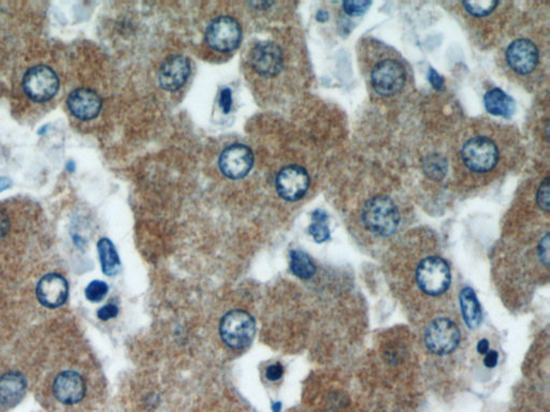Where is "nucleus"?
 I'll list each match as a JSON object with an SVG mask.
<instances>
[{"instance_id": "f3484780", "label": "nucleus", "mask_w": 550, "mask_h": 412, "mask_svg": "<svg viewBox=\"0 0 550 412\" xmlns=\"http://www.w3.org/2000/svg\"><path fill=\"white\" fill-rule=\"evenodd\" d=\"M26 380L22 374L10 372L0 377V403L7 408L18 405L26 393Z\"/></svg>"}, {"instance_id": "7c9ffc66", "label": "nucleus", "mask_w": 550, "mask_h": 412, "mask_svg": "<svg viewBox=\"0 0 550 412\" xmlns=\"http://www.w3.org/2000/svg\"><path fill=\"white\" fill-rule=\"evenodd\" d=\"M428 79H429V82L433 86L434 90H442L444 88V80L434 69H430Z\"/></svg>"}, {"instance_id": "dca6fc26", "label": "nucleus", "mask_w": 550, "mask_h": 412, "mask_svg": "<svg viewBox=\"0 0 550 412\" xmlns=\"http://www.w3.org/2000/svg\"><path fill=\"white\" fill-rule=\"evenodd\" d=\"M68 293V283L60 274L45 275L37 286L38 300L49 308H56L65 304Z\"/></svg>"}, {"instance_id": "f704fd0d", "label": "nucleus", "mask_w": 550, "mask_h": 412, "mask_svg": "<svg viewBox=\"0 0 550 412\" xmlns=\"http://www.w3.org/2000/svg\"><path fill=\"white\" fill-rule=\"evenodd\" d=\"M12 184H14V183H12V180H10V178H0V193L9 189L10 187L12 186Z\"/></svg>"}, {"instance_id": "9b49d317", "label": "nucleus", "mask_w": 550, "mask_h": 412, "mask_svg": "<svg viewBox=\"0 0 550 412\" xmlns=\"http://www.w3.org/2000/svg\"><path fill=\"white\" fill-rule=\"evenodd\" d=\"M275 184L279 195L283 199L297 201L308 191L310 187V176L303 168L299 166H289L279 173Z\"/></svg>"}, {"instance_id": "6e6552de", "label": "nucleus", "mask_w": 550, "mask_h": 412, "mask_svg": "<svg viewBox=\"0 0 550 412\" xmlns=\"http://www.w3.org/2000/svg\"><path fill=\"white\" fill-rule=\"evenodd\" d=\"M242 38L240 25L230 16H220L212 21L205 33V39L213 50L232 52L238 48Z\"/></svg>"}, {"instance_id": "1a4fd4ad", "label": "nucleus", "mask_w": 550, "mask_h": 412, "mask_svg": "<svg viewBox=\"0 0 550 412\" xmlns=\"http://www.w3.org/2000/svg\"><path fill=\"white\" fill-rule=\"evenodd\" d=\"M218 163L220 171L226 178L232 180L243 178L253 168V151L243 144L232 145L222 151Z\"/></svg>"}, {"instance_id": "473e14b6", "label": "nucleus", "mask_w": 550, "mask_h": 412, "mask_svg": "<svg viewBox=\"0 0 550 412\" xmlns=\"http://www.w3.org/2000/svg\"><path fill=\"white\" fill-rule=\"evenodd\" d=\"M9 227V218L6 215L5 212L0 210V239L7 234Z\"/></svg>"}, {"instance_id": "4468645a", "label": "nucleus", "mask_w": 550, "mask_h": 412, "mask_svg": "<svg viewBox=\"0 0 550 412\" xmlns=\"http://www.w3.org/2000/svg\"><path fill=\"white\" fill-rule=\"evenodd\" d=\"M69 111L73 116L81 121L95 119L102 110V99L99 94L88 88H77L67 99Z\"/></svg>"}, {"instance_id": "6ab92c4d", "label": "nucleus", "mask_w": 550, "mask_h": 412, "mask_svg": "<svg viewBox=\"0 0 550 412\" xmlns=\"http://www.w3.org/2000/svg\"><path fill=\"white\" fill-rule=\"evenodd\" d=\"M460 307L463 320L469 329H478L482 322V306L472 288L465 287L460 292Z\"/></svg>"}, {"instance_id": "423d86ee", "label": "nucleus", "mask_w": 550, "mask_h": 412, "mask_svg": "<svg viewBox=\"0 0 550 412\" xmlns=\"http://www.w3.org/2000/svg\"><path fill=\"white\" fill-rule=\"evenodd\" d=\"M425 342L434 354H448L460 342V331L451 319L438 318L426 329Z\"/></svg>"}, {"instance_id": "ddd939ff", "label": "nucleus", "mask_w": 550, "mask_h": 412, "mask_svg": "<svg viewBox=\"0 0 550 412\" xmlns=\"http://www.w3.org/2000/svg\"><path fill=\"white\" fill-rule=\"evenodd\" d=\"M85 394V381L77 372H63L54 380V397L58 403H63V405H77L83 401Z\"/></svg>"}, {"instance_id": "f257e3e1", "label": "nucleus", "mask_w": 550, "mask_h": 412, "mask_svg": "<svg viewBox=\"0 0 550 412\" xmlns=\"http://www.w3.org/2000/svg\"><path fill=\"white\" fill-rule=\"evenodd\" d=\"M361 219L373 234L390 237L398 230L401 216L398 206L390 197H374L363 206Z\"/></svg>"}, {"instance_id": "72a5a7b5", "label": "nucleus", "mask_w": 550, "mask_h": 412, "mask_svg": "<svg viewBox=\"0 0 550 412\" xmlns=\"http://www.w3.org/2000/svg\"><path fill=\"white\" fill-rule=\"evenodd\" d=\"M478 351L480 354H486L489 351V342L487 340H482L478 342Z\"/></svg>"}, {"instance_id": "c756f323", "label": "nucleus", "mask_w": 550, "mask_h": 412, "mask_svg": "<svg viewBox=\"0 0 550 412\" xmlns=\"http://www.w3.org/2000/svg\"><path fill=\"white\" fill-rule=\"evenodd\" d=\"M232 92H230L229 88H225V90H222V92H220V104L225 113H229L230 108H232Z\"/></svg>"}, {"instance_id": "f03ea898", "label": "nucleus", "mask_w": 550, "mask_h": 412, "mask_svg": "<svg viewBox=\"0 0 550 412\" xmlns=\"http://www.w3.org/2000/svg\"><path fill=\"white\" fill-rule=\"evenodd\" d=\"M499 157L497 143L488 136L468 139L461 147V163L468 171L474 174L492 172L499 163Z\"/></svg>"}, {"instance_id": "5701e85b", "label": "nucleus", "mask_w": 550, "mask_h": 412, "mask_svg": "<svg viewBox=\"0 0 550 412\" xmlns=\"http://www.w3.org/2000/svg\"><path fill=\"white\" fill-rule=\"evenodd\" d=\"M499 5L497 1H465L463 4L465 11L472 16L476 18H484L492 13L495 7Z\"/></svg>"}, {"instance_id": "2eb2a0df", "label": "nucleus", "mask_w": 550, "mask_h": 412, "mask_svg": "<svg viewBox=\"0 0 550 412\" xmlns=\"http://www.w3.org/2000/svg\"><path fill=\"white\" fill-rule=\"evenodd\" d=\"M190 73V65L188 58L180 55L172 56L159 69V84L168 92H176L186 83Z\"/></svg>"}, {"instance_id": "f8f14e48", "label": "nucleus", "mask_w": 550, "mask_h": 412, "mask_svg": "<svg viewBox=\"0 0 550 412\" xmlns=\"http://www.w3.org/2000/svg\"><path fill=\"white\" fill-rule=\"evenodd\" d=\"M249 62L256 72L264 77H274L283 68L282 52L272 42H260L252 50Z\"/></svg>"}, {"instance_id": "e433bc0d", "label": "nucleus", "mask_w": 550, "mask_h": 412, "mask_svg": "<svg viewBox=\"0 0 550 412\" xmlns=\"http://www.w3.org/2000/svg\"><path fill=\"white\" fill-rule=\"evenodd\" d=\"M67 168H68L69 171L72 172L73 170H75V163H68V166H67Z\"/></svg>"}, {"instance_id": "c85d7f7f", "label": "nucleus", "mask_w": 550, "mask_h": 412, "mask_svg": "<svg viewBox=\"0 0 550 412\" xmlns=\"http://www.w3.org/2000/svg\"><path fill=\"white\" fill-rule=\"evenodd\" d=\"M283 374H284V367L281 363H275V364L270 365L266 369V377L270 381H276V380L282 378Z\"/></svg>"}, {"instance_id": "bb28decb", "label": "nucleus", "mask_w": 550, "mask_h": 412, "mask_svg": "<svg viewBox=\"0 0 550 412\" xmlns=\"http://www.w3.org/2000/svg\"><path fill=\"white\" fill-rule=\"evenodd\" d=\"M537 254H539V260L546 266H548L549 264V234L548 233H546L545 237L539 242Z\"/></svg>"}, {"instance_id": "a878e982", "label": "nucleus", "mask_w": 550, "mask_h": 412, "mask_svg": "<svg viewBox=\"0 0 550 412\" xmlns=\"http://www.w3.org/2000/svg\"><path fill=\"white\" fill-rule=\"evenodd\" d=\"M536 202L539 209L548 213L549 211V178H546L539 185L536 193Z\"/></svg>"}, {"instance_id": "cd10ccee", "label": "nucleus", "mask_w": 550, "mask_h": 412, "mask_svg": "<svg viewBox=\"0 0 550 412\" xmlns=\"http://www.w3.org/2000/svg\"><path fill=\"white\" fill-rule=\"evenodd\" d=\"M117 314H119V308H117V305L108 304L106 305V306L102 307V308L98 310L97 316L100 320L107 321L115 318V317L117 316Z\"/></svg>"}, {"instance_id": "4be33fe9", "label": "nucleus", "mask_w": 550, "mask_h": 412, "mask_svg": "<svg viewBox=\"0 0 550 412\" xmlns=\"http://www.w3.org/2000/svg\"><path fill=\"white\" fill-rule=\"evenodd\" d=\"M313 224L308 228V233L312 235L313 239L317 243H324L330 239V230L327 226V219L328 216L325 212L317 210L313 213Z\"/></svg>"}, {"instance_id": "9d476101", "label": "nucleus", "mask_w": 550, "mask_h": 412, "mask_svg": "<svg viewBox=\"0 0 550 412\" xmlns=\"http://www.w3.org/2000/svg\"><path fill=\"white\" fill-rule=\"evenodd\" d=\"M505 60L507 66L517 75H530L539 65V50L531 40H515L507 46Z\"/></svg>"}, {"instance_id": "20e7f679", "label": "nucleus", "mask_w": 550, "mask_h": 412, "mask_svg": "<svg viewBox=\"0 0 550 412\" xmlns=\"http://www.w3.org/2000/svg\"><path fill=\"white\" fill-rule=\"evenodd\" d=\"M416 281L419 289L428 296H441L451 285L448 264L440 256H427L417 266Z\"/></svg>"}, {"instance_id": "7ed1b4c3", "label": "nucleus", "mask_w": 550, "mask_h": 412, "mask_svg": "<svg viewBox=\"0 0 550 412\" xmlns=\"http://www.w3.org/2000/svg\"><path fill=\"white\" fill-rule=\"evenodd\" d=\"M255 320L249 313L234 309L222 317L220 333L222 342L232 349L249 347L255 336Z\"/></svg>"}, {"instance_id": "c9c22d12", "label": "nucleus", "mask_w": 550, "mask_h": 412, "mask_svg": "<svg viewBox=\"0 0 550 412\" xmlns=\"http://www.w3.org/2000/svg\"><path fill=\"white\" fill-rule=\"evenodd\" d=\"M281 407H282V405H281V403H273L272 405L273 412H281Z\"/></svg>"}, {"instance_id": "2f4dec72", "label": "nucleus", "mask_w": 550, "mask_h": 412, "mask_svg": "<svg viewBox=\"0 0 550 412\" xmlns=\"http://www.w3.org/2000/svg\"><path fill=\"white\" fill-rule=\"evenodd\" d=\"M497 359H499V354H497V351L489 350L485 357L484 364L488 369H493V367H497Z\"/></svg>"}, {"instance_id": "39448f33", "label": "nucleus", "mask_w": 550, "mask_h": 412, "mask_svg": "<svg viewBox=\"0 0 550 412\" xmlns=\"http://www.w3.org/2000/svg\"><path fill=\"white\" fill-rule=\"evenodd\" d=\"M405 69L396 60H381L371 72V84L379 96L390 97L399 94L404 87Z\"/></svg>"}, {"instance_id": "412c9836", "label": "nucleus", "mask_w": 550, "mask_h": 412, "mask_svg": "<svg viewBox=\"0 0 550 412\" xmlns=\"http://www.w3.org/2000/svg\"><path fill=\"white\" fill-rule=\"evenodd\" d=\"M291 270L295 276L306 281L314 276L316 269L308 254L302 250L291 251Z\"/></svg>"}, {"instance_id": "393cba45", "label": "nucleus", "mask_w": 550, "mask_h": 412, "mask_svg": "<svg viewBox=\"0 0 550 412\" xmlns=\"http://www.w3.org/2000/svg\"><path fill=\"white\" fill-rule=\"evenodd\" d=\"M371 5H372L371 1H344L342 7L348 16H358L368 11Z\"/></svg>"}, {"instance_id": "aec40b11", "label": "nucleus", "mask_w": 550, "mask_h": 412, "mask_svg": "<svg viewBox=\"0 0 550 412\" xmlns=\"http://www.w3.org/2000/svg\"><path fill=\"white\" fill-rule=\"evenodd\" d=\"M97 248L102 272L107 276H114L121 269V261L114 245L110 239H102L98 242Z\"/></svg>"}, {"instance_id": "b1692460", "label": "nucleus", "mask_w": 550, "mask_h": 412, "mask_svg": "<svg viewBox=\"0 0 550 412\" xmlns=\"http://www.w3.org/2000/svg\"><path fill=\"white\" fill-rule=\"evenodd\" d=\"M109 287L104 281H94L86 287L85 296L90 302L98 303L108 294Z\"/></svg>"}, {"instance_id": "0eeeda50", "label": "nucleus", "mask_w": 550, "mask_h": 412, "mask_svg": "<svg viewBox=\"0 0 550 412\" xmlns=\"http://www.w3.org/2000/svg\"><path fill=\"white\" fill-rule=\"evenodd\" d=\"M25 92L36 102L51 100L60 88L58 75L47 66H37L29 69L23 80Z\"/></svg>"}, {"instance_id": "a211bd4d", "label": "nucleus", "mask_w": 550, "mask_h": 412, "mask_svg": "<svg viewBox=\"0 0 550 412\" xmlns=\"http://www.w3.org/2000/svg\"><path fill=\"white\" fill-rule=\"evenodd\" d=\"M485 107L495 116L511 117L515 113V101L499 88H493L485 94Z\"/></svg>"}]
</instances>
